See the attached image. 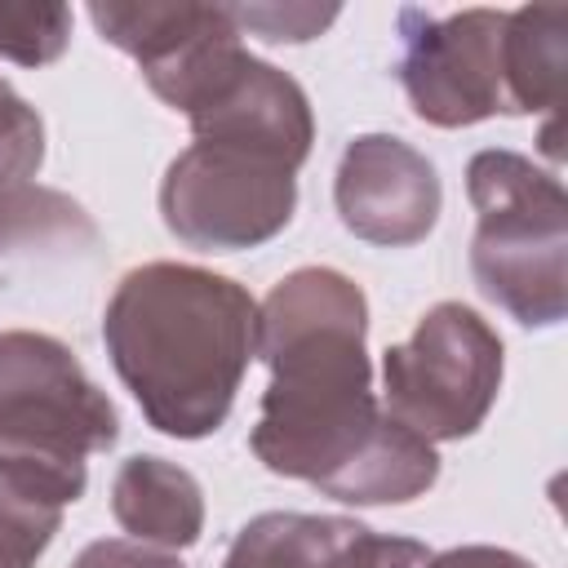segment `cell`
Here are the masks:
<instances>
[{"instance_id":"9a60e30c","label":"cell","mask_w":568,"mask_h":568,"mask_svg":"<svg viewBox=\"0 0 568 568\" xmlns=\"http://www.w3.org/2000/svg\"><path fill=\"white\" fill-rule=\"evenodd\" d=\"M71 44V9L58 0H0V58L18 67H49Z\"/></svg>"},{"instance_id":"9c48e42d","label":"cell","mask_w":568,"mask_h":568,"mask_svg":"<svg viewBox=\"0 0 568 568\" xmlns=\"http://www.w3.org/2000/svg\"><path fill=\"white\" fill-rule=\"evenodd\" d=\"M333 204L355 240L382 248H408L439 222L435 164L395 133H359L346 142L333 178Z\"/></svg>"},{"instance_id":"5b68a950","label":"cell","mask_w":568,"mask_h":568,"mask_svg":"<svg viewBox=\"0 0 568 568\" xmlns=\"http://www.w3.org/2000/svg\"><path fill=\"white\" fill-rule=\"evenodd\" d=\"M501 368L497 328L462 302H435L413 337L382 355L386 413L430 444L466 439L497 404Z\"/></svg>"},{"instance_id":"44dd1931","label":"cell","mask_w":568,"mask_h":568,"mask_svg":"<svg viewBox=\"0 0 568 568\" xmlns=\"http://www.w3.org/2000/svg\"><path fill=\"white\" fill-rule=\"evenodd\" d=\"M426 568H537V564L501 546H453V550L430 555Z\"/></svg>"},{"instance_id":"52a82bcc","label":"cell","mask_w":568,"mask_h":568,"mask_svg":"<svg viewBox=\"0 0 568 568\" xmlns=\"http://www.w3.org/2000/svg\"><path fill=\"white\" fill-rule=\"evenodd\" d=\"M506 9H462L435 18L399 9V84L417 120L435 129H466L488 115H510L501 62Z\"/></svg>"},{"instance_id":"e0dca14e","label":"cell","mask_w":568,"mask_h":568,"mask_svg":"<svg viewBox=\"0 0 568 568\" xmlns=\"http://www.w3.org/2000/svg\"><path fill=\"white\" fill-rule=\"evenodd\" d=\"M44 164L40 111L0 75V182H31Z\"/></svg>"},{"instance_id":"ffe728a7","label":"cell","mask_w":568,"mask_h":568,"mask_svg":"<svg viewBox=\"0 0 568 568\" xmlns=\"http://www.w3.org/2000/svg\"><path fill=\"white\" fill-rule=\"evenodd\" d=\"M71 568H186V564L173 550H155L129 537H98L71 559Z\"/></svg>"},{"instance_id":"8fae6325","label":"cell","mask_w":568,"mask_h":568,"mask_svg":"<svg viewBox=\"0 0 568 568\" xmlns=\"http://www.w3.org/2000/svg\"><path fill=\"white\" fill-rule=\"evenodd\" d=\"M111 515L129 532V541L155 550H186L204 532V493L195 475L178 462L138 453L115 470Z\"/></svg>"},{"instance_id":"7a4b0ae2","label":"cell","mask_w":568,"mask_h":568,"mask_svg":"<svg viewBox=\"0 0 568 568\" xmlns=\"http://www.w3.org/2000/svg\"><path fill=\"white\" fill-rule=\"evenodd\" d=\"M102 342L146 426L173 439H204L226 422L257 355V302L231 275L146 262L115 284Z\"/></svg>"},{"instance_id":"2e32d148","label":"cell","mask_w":568,"mask_h":568,"mask_svg":"<svg viewBox=\"0 0 568 568\" xmlns=\"http://www.w3.org/2000/svg\"><path fill=\"white\" fill-rule=\"evenodd\" d=\"M58 528H62L58 506L27 501L9 484H0V568H36V559L49 550Z\"/></svg>"},{"instance_id":"7c38bea8","label":"cell","mask_w":568,"mask_h":568,"mask_svg":"<svg viewBox=\"0 0 568 568\" xmlns=\"http://www.w3.org/2000/svg\"><path fill=\"white\" fill-rule=\"evenodd\" d=\"M501 62H506L510 115L555 111L568 67V9L559 4L506 9Z\"/></svg>"},{"instance_id":"3957f363","label":"cell","mask_w":568,"mask_h":568,"mask_svg":"<svg viewBox=\"0 0 568 568\" xmlns=\"http://www.w3.org/2000/svg\"><path fill=\"white\" fill-rule=\"evenodd\" d=\"M120 439V413L75 351L36 328L0 333V484L40 506L80 501L89 457Z\"/></svg>"},{"instance_id":"277c9868","label":"cell","mask_w":568,"mask_h":568,"mask_svg":"<svg viewBox=\"0 0 568 568\" xmlns=\"http://www.w3.org/2000/svg\"><path fill=\"white\" fill-rule=\"evenodd\" d=\"M475 204L470 275L524 328H550L568 311V195L528 155L488 146L466 164Z\"/></svg>"},{"instance_id":"30bf717a","label":"cell","mask_w":568,"mask_h":568,"mask_svg":"<svg viewBox=\"0 0 568 568\" xmlns=\"http://www.w3.org/2000/svg\"><path fill=\"white\" fill-rule=\"evenodd\" d=\"M186 120L195 142H231V146L266 151L288 169H302L315 142V115L306 89L288 71L253 58L248 49H240L213 75V84L186 106Z\"/></svg>"},{"instance_id":"ba28073f","label":"cell","mask_w":568,"mask_h":568,"mask_svg":"<svg viewBox=\"0 0 568 568\" xmlns=\"http://www.w3.org/2000/svg\"><path fill=\"white\" fill-rule=\"evenodd\" d=\"M89 18L98 36L115 49H124L151 93L182 111L213 84V75L244 49L240 27L231 18V4H120V0H93Z\"/></svg>"},{"instance_id":"6da1fadb","label":"cell","mask_w":568,"mask_h":568,"mask_svg":"<svg viewBox=\"0 0 568 568\" xmlns=\"http://www.w3.org/2000/svg\"><path fill=\"white\" fill-rule=\"evenodd\" d=\"M257 359L271 368L253 457L346 506H399L435 488L439 453L377 408L368 297L333 266L288 271L257 306Z\"/></svg>"},{"instance_id":"8992f818","label":"cell","mask_w":568,"mask_h":568,"mask_svg":"<svg viewBox=\"0 0 568 568\" xmlns=\"http://www.w3.org/2000/svg\"><path fill=\"white\" fill-rule=\"evenodd\" d=\"M297 209V169L231 142H191L160 182L169 235L200 253H240L275 240Z\"/></svg>"},{"instance_id":"d6986e66","label":"cell","mask_w":568,"mask_h":568,"mask_svg":"<svg viewBox=\"0 0 568 568\" xmlns=\"http://www.w3.org/2000/svg\"><path fill=\"white\" fill-rule=\"evenodd\" d=\"M430 550L413 537H382L351 519L346 537L333 550V568H426Z\"/></svg>"},{"instance_id":"ac0fdd59","label":"cell","mask_w":568,"mask_h":568,"mask_svg":"<svg viewBox=\"0 0 568 568\" xmlns=\"http://www.w3.org/2000/svg\"><path fill=\"white\" fill-rule=\"evenodd\" d=\"M231 18L244 31H253L257 40H271V44H302V40H315L333 18H337V4H231Z\"/></svg>"},{"instance_id":"4fadbf2b","label":"cell","mask_w":568,"mask_h":568,"mask_svg":"<svg viewBox=\"0 0 568 568\" xmlns=\"http://www.w3.org/2000/svg\"><path fill=\"white\" fill-rule=\"evenodd\" d=\"M346 528L351 519L342 515L266 510L235 532L222 568H333V550Z\"/></svg>"},{"instance_id":"5bb4252c","label":"cell","mask_w":568,"mask_h":568,"mask_svg":"<svg viewBox=\"0 0 568 568\" xmlns=\"http://www.w3.org/2000/svg\"><path fill=\"white\" fill-rule=\"evenodd\" d=\"M89 244L93 222L89 213L49 186L36 182H0V253L18 244Z\"/></svg>"}]
</instances>
